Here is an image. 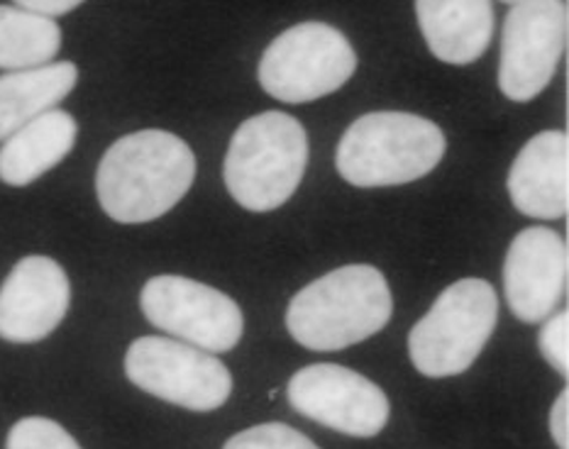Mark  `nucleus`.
Instances as JSON below:
<instances>
[{"instance_id": "nucleus-1", "label": "nucleus", "mask_w": 569, "mask_h": 449, "mask_svg": "<svg viewBox=\"0 0 569 449\" xmlns=\"http://www.w3.org/2000/svg\"><path fill=\"white\" fill-rule=\"evenodd\" d=\"M196 179L191 147L167 130H140L108 147L96 173L106 216L140 225L169 213Z\"/></svg>"}, {"instance_id": "nucleus-2", "label": "nucleus", "mask_w": 569, "mask_h": 449, "mask_svg": "<svg viewBox=\"0 0 569 449\" xmlns=\"http://www.w3.org/2000/svg\"><path fill=\"white\" fill-rule=\"evenodd\" d=\"M391 313L393 301L383 273L372 265H348L291 298L287 330L306 349L338 352L387 328Z\"/></svg>"}, {"instance_id": "nucleus-3", "label": "nucleus", "mask_w": 569, "mask_h": 449, "mask_svg": "<svg viewBox=\"0 0 569 449\" xmlns=\"http://www.w3.org/2000/svg\"><path fill=\"white\" fill-rule=\"evenodd\" d=\"M445 134L413 112L381 110L355 120L338 144L340 177L357 189H387L423 179L440 164Z\"/></svg>"}, {"instance_id": "nucleus-4", "label": "nucleus", "mask_w": 569, "mask_h": 449, "mask_svg": "<svg viewBox=\"0 0 569 449\" xmlns=\"http://www.w3.org/2000/svg\"><path fill=\"white\" fill-rule=\"evenodd\" d=\"M308 164V137L289 112L269 110L234 130L222 179L230 196L252 213L277 210L301 186Z\"/></svg>"}, {"instance_id": "nucleus-5", "label": "nucleus", "mask_w": 569, "mask_h": 449, "mask_svg": "<svg viewBox=\"0 0 569 449\" xmlns=\"http://www.w3.org/2000/svg\"><path fill=\"white\" fill-rule=\"evenodd\" d=\"M499 298L485 279H462L445 289L408 335L413 367L430 379L457 377L475 365L497 328Z\"/></svg>"}, {"instance_id": "nucleus-6", "label": "nucleus", "mask_w": 569, "mask_h": 449, "mask_svg": "<svg viewBox=\"0 0 569 449\" xmlns=\"http://www.w3.org/2000/svg\"><path fill=\"white\" fill-rule=\"evenodd\" d=\"M355 69L357 52L338 28L301 22L264 49L257 77L281 103H311L340 91Z\"/></svg>"}, {"instance_id": "nucleus-7", "label": "nucleus", "mask_w": 569, "mask_h": 449, "mask_svg": "<svg viewBox=\"0 0 569 449\" xmlns=\"http://www.w3.org/2000/svg\"><path fill=\"white\" fill-rule=\"evenodd\" d=\"M126 373L138 389L196 413L220 408L232 391V377L220 359L169 337L134 340L126 355Z\"/></svg>"}, {"instance_id": "nucleus-8", "label": "nucleus", "mask_w": 569, "mask_h": 449, "mask_svg": "<svg viewBox=\"0 0 569 449\" xmlns=\"http://www.w3.org/2000/svg\"><path fill=\"white\" fill-rule=\"evenodd\" d=\"M140 306L154 328L206 352H230L242 340L240 306L208 283L164 273L144 283Z\"/></svg>"}, {"instance_id": "nucleus-9", "label": "nucleus", "mask_w": 569, "mask_h": 449, "mask_svg": "<svg viewBox=\"0 0 569 449\" xmlns=\"http://www.w3.org/2000/svg\"><path fill=\"white\" fill-rule=\"evenodd\" d=\"M567 47L562 0H523L503 20L499 89L516 103L533 101L548 89Z\"/></svg>"}, {"instance_id": "nucleus-10", "label": "nucleus", "mask_w": 569, "mask_h": 449, "mask_svg": "<svg viewBox=\"0 0 569 449\" xmlns=\"http://www.w3.org/2000/svg\"><path fill=\"white\" fill-rule=\"evenodd\" d=\"M296 413L350 438H375L389 422V398L375 381L340 365H311L289 381Z\"/></svg>"}, {"instance_id": "nucleus-11", "label": "nucleus", "mask_w": 569, "mask_h": 449, "mask_svg": "<svg viewBox=\"0 0 569 449\" xmlns=\"http://www.w3.org/2000/svg\"><path fill=\"white\" fill-rule=\"evenodd\" d=\"M569 255L565 237L550 228H528L513 237L503 261V293L511 313L536 326L552 316L567 291Z\"/></svg>"}, {"instance_id": "nucleus-12", "label": "nucleus", "mask_w": 569, "mask_h": 449, "mask_svg": "<svg viewBox=\"0 0 569 449\" xmlns=\"http://www.w3.org/2000/svg\"><path fill=\"white\" fill-rule=\"evenodd\" d=\"M71 301L67 271L49 257L20 259L0 286V337L32 345L52 335Z\"/></svg>"}, {"instance_id": "nucleus-13", "label": "nucleus", "mask_w": 569, "mask_h": 449, "mask_svg": "<svg viewBox=\"0 0 569 449\" xmlns=\"http://www.w3.org/2000/svg\"><path fill=\"white\" fill-rule=\"evenodd\" d=\"M516 210L528 218L558 220L569 208V137L548 130L528 140L509 171Z\"/></svg>"}, {"instance_id": "nucleus-14", "label": "nucleus", "mask_w": 569, "mask_h": 449, "mask_svg": "<svg viewBox=\"0 0 569 449\" xmlns=\"http://www.w3.org/2000/svg\"><path fill=\"white\" fill-rule=\"evenodd\" d=\"M418 28L432 57L445 64H472L493 40L491 0H416Z\"/></svg>"}, {"instance_id": "nucleus-15", "label": "nucleus", "mask_w": 569, "mask_h": 449, "mask_svg": "<svg viewBox=\"0 0 569 449\" xmlns=\"http://www.w3.org/2000/svg\"><path fill=\"white\" fill-rule=\"evenodd\" d=\"M77 134L79 124L67 110L42 112L0 147V181L16 189L30 186L71 152Z\"/></svg>"}, {"instance_id": "nucleus-16", "label": "nucleus", "mask_w": 569, "mask_h": 449, "mask_svg": "<svg viewBox=\"0 0 569 449\" xmlns=\"http://www.w3.org/2000/svg\"><path fill=\"white\" fill-rule=\"evenodd\" d=\"M79 69L71 61L44 64L0 77V140L24 128L42 112L54 110L73 91Z\"/></svg>"}, {"instance_id": "nucleus-17", "label": "nucleus", "mask_w": 569, "mask_h": 449, "mask_svg": "<svg viewBox=\"0 0 569 449\" xmlns=\"http://www.w3.org/2000/svg\"><path fill=\"white\" fill-rule=\"evenodd\" d=\"M61 49V30L54 18L0 6V69L22 71L44 67Z\"/></svg>"}, {"instance_id": "nucleus-18", "label": "nucleus", "mask_w": 569, "mask_h": 449, "mask_svg": "<svg viewBox=\"0 0 569 449\" xmlns=\"http://www.w3.org/2000/svg\"><path fill=\"white\" fill-rule=\"evenodd\" d=\"M6 449H81L79 442L49 418H22L10 428Z\"/></svg>"}, {"instance_id": "nucleus-19", "label": "nucleus", "mask_w": 569, "mask_h": 449, "mask_svg": "<svg viewBox=\"0 0 569 449\" xmlns=\"http://www.w3.org/2000/svg\"><path fill=\"white\" fill-rule=\"evenodd\" d=\"M222 449H318L316 442L303 432L293 430L283 422H262V426L247 428L226 442Z\"/></svg>"}, {"instance_id": "nucleus-20", "label": "nucleus", "mask_w": 569, "mask_h": 449, "mask_svg": "<svg viewBox=\"0 0 569 449\" xmlns=\"http://www.w3.org/2000/svg\"><path fill=\"white\" fill-rule=\"evenodd\" d=\"M538 347L548 365L555 371H560L562 377H567L569 373V313L567 310H560L558 316L550 318L546 326H542Z\"/></svg>"}, {"instance_id": "nucleus-21", "label": "nucleus", "mask_w": 569, "mask_h": 449, "mask_svg": "<svg viewBox=\"0 0 569 449\" xmlns=\"http://www.w3.org/2000/svg\"><path fill=\"white\" fill-rule=\"evenodd\" d=\"M550 435L560 449H569V389L560 391L550 410Z\"/></svg>"}, {"instance_id": "nucleus-22", "label": "nucleus", "mask_w": 569, "mask_h": 449, "mask_svg": "<svg viewBox=\"0 0 569 449\" xmlns=\"http://www.w3.org/2000/svg\"><path fill=\"white\" fill-rule=\"evenodd\" d=\"M18 8L37 12V16L44 18H59L67 16L73 8H79L83 0H16Z\"/></svg>"}, {"instance_id": "nucleus-23", "label": "nucleus", "mask_w": 569, "mask_h": 449, "mask_svg": "<svg viewBox=\"0 0 569 449\" xmlns=\"http://www.w3.org/2000/svg\"><path fill=\"white\" fill-rule=\"evenodd\" d=\"M501 3H511V6H516V3H523V0H501Z\"/></svg>"}]
</instances>
